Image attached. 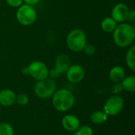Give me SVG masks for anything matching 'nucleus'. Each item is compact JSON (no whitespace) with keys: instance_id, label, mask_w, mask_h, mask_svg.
Returning a JSON list of instances; mask_svg holds the SVG:
<instances>
[{"instance_id":"obj_1","label":"nucleus","mask_w":135,"mask_h":135,"mask_svg":"<svg viewBox=\"0 0 135 135\" xmlns=\"http://www.w3.org/2000/svg\"><path fill=\"white\" fill-rule=\"evenodd\" d=\"M112 32L114 42L119 47H129L134 40L135 29L129 24L122 23L116 25Z\"/></svg>"},{"instance_id":"obj_2","label":"nucleus","mask_w":135,"mask_h":135,"mask_svg":"<svg viewBox=\"0 0 135 135\" xmlns=\"http://www.w3.org/2000/svg\"><path fill=\"white\" fill-rule=\"evenodd\" d=\"M75 98L72 92L66 89H61L55 92L52 96V104L59 112H67L74 104Z\"/></svg>"},{"instance_id":"obj_3","label":"nucleus","mask_w":135,"mask_h":135,"mask_svg":"<svg viewBox=\"0 0 135 135\" xmlns=\"http://www.w3.org/2000/svg\"><path fill=\"white\" fill-rule=\"evenodd\" d=\"M67 47L74 52L83 51L86 44L85 33L79 28L73 29L69 32L66 37Z\"/></svg>"},{"instance_id":"obj_4","label":"nucleus","mask_w":135,"mask_h":135,"mask_svg":"<svg viewBox=\"0 0 135 135\" xmlns=\"http://www.w3.org/2000/svg\"><path fill=\"white\" fill-rule=\"evenodd\" d=\"M18 22L25 26H28L32 25L37 17L36 11L32 6L25 4L21 5L18 7L16 14Z\"/></svg>"},{"instance_id":"obj_5","label":"nucleus","mask_w":135,"mask_h":135,"mask_svg":"<svg viewBox=\"0 0 135 135\" xmlns=\"http://www.w3.org/2000/svg\"><path fill=\"white\" fill-rule=\"evenodd\" d=\"M35 94L41 99H47L53 96L55 92V84L51 78L38 81L34 86Z\"/></svg>"},{"instance_id":"obj_6","label":"nucleus","mask_w":135,"mask_h":135,"mask_svg":"<svg viewBox=\"0 0 135 135\" xmlns=\"http://www.w3.org/2000/svg\"><path fill=\"white\" fill-rule=\"evenodd\" d=\"M124 100L123 99L118 96L114 95L108 98L104 106V112L108 115H118L123 108Z\"/></svg>"},{"instance_id":"obj_7","label":"nucleus","mask_w":135,"mask_h":135,"mask_svg":"<svg viewBox=\"0 0 135 135\" xmlns=\"http://www.w3.org/2000/svg\"><path fill=\"white\" fill-rule=\"evenodd\" d=\"M28 74L37 81L45 79L48 76V68L45 63L40 61H34L27 67Z\"/></svg>"},{"instance_id":"obj_8","label":"nucleus","mask_w":135,"mask_h":135,"mask_svg":"<svg viewBox=\"0 0 135 135\" xmlns=\"http://www.w3.org/2000/svg\"><path fill=\"white\" fill-rule=\"evenodd\" d=\"M66 78L67 80L72 84H77L81 82L85 75L84 68L78 64L70 65V66L66 70Z\"/></svg>"},{"instance_id":"obj_9","label":"nucleus","mask_w":135,"mask_h":135,"mask_svg":"<svg viewBox=\"0 0 135 135\" xmlns=\"http://www.w3.org/2000/svg\"><path fill=\"white\" fill-rule=\"evenodd\" d=\"M130 9L127 5L124 3H118L115 5L112 11V17L118 23H123L128 19Z\"/></svg>"},{"instance_id":"obj_10","label":"nucleus","mask_w":135,"mask_h":135,"mask_svg":"<svg viewBox=\"0 0 135 135\" xmlns=\"http://www.w3.org/2000/svg\"><path fill=\"white\" fill-rule=\"evenodd\" d=\"M62 127L69 132H75L80 127L78 118L74 115H66L62 119Z\"/></svg>"},{"instance_id":"obj_11","label":"nucleus","mask_w":135,"mask_h":135,"mask_svg":"<svg viewBox=\"0 0 135 135\" xmlns=\"http://www.w3.org/2000/svg\"><path fill=\"white\" fill-rule=\"evenodd\" d=\"M15 93L9 89H2L0 91V104L5 107H9L16 103Z\"/></svg>"},{"instance_id":"obj_12","label":"nucleus","mask_w":135,"mask_h":135,"mask_svg":"<svg viewBox=\"0 0 135 135\" xmlns=\"http://www.w3.org/2000/svg\"><path fill=\"white\" fill-rule=\"evenodd\" d=\"M70 66V59L67 55L61 54L55 59V69L60 73H66Z\"/></svg>"},{"instance_id":"obj_13","label":"nucleus","mask_w":135,"mask_h":135,"mask_svg":"<svg viewBox=\"0 0 135 135\" xmlns=\"http://www.w3.org/2000/svg\"><path fill=\"white\" fill-rule=\"evenodd\" d=\"M125 78V70L122 66H115L110 70L109 78L114 83H119Z\"/></svg>"},{"instance_id":"obj_14","label":"nucleus","mask_w":135,"mask_h":135,"mask_svg":"<svg viewBox=\"0 0 135 135\" xmlns=\"http://www.w3.org/2000/svg\"><path fill=\"white\" fill-rule=\"evenodd\" d=\"M116 23L115 21L110 17H105L102 21H101V28L103 31H104L105 32H112L114 31V29L116 27Z\"/></svg>"},{"instance_id":"obj_15","label":"nucleus","mask_w":135,"mask_h":135,"mask_svg":"<svg viewBox=\"0 0 135 135\" xmlns=\"http://www.w3.org/2000/svg\"><path fill=\"white\" fill-rule=\"evenodd\" d=\"M121 82H122L121 85L123 87V89L131 93H133L135 91V77L129 76L124 78Z\"/></svg>"},{"instance_id":"obj_16","label":"nucleus","mask_w":135,"mask_h":135,"mask_svg":"<svg viewBox=\"0 0 135 135\" xmlns=\"http://www.w3.org/2000/svg\"><path fill=\"white\" fill-rule=\"evenodd\" d=\"M108 116V115L104 112L97 111V112H94L91 115L90 119L94 124H102L107 121Z\"/></svg>"},{"instance_id":"obj_17","label":"nucleus","mask_w":135,"mask_h":135,"mask_svg":"<svg viewBox=\"0 0 135 135\" xmlns=\"http://www.w3.org/2000/svg\"><path fill=\"white\" fill-rule=\"evenodd\" d=\"M126 62L127 66L132 70H135V47L132 46L129 48L126 55Z\"/></svg>"},{"instance_id":"obj_18","label":"nucleus","mask_w":135,"mask_h":135,"mask_svg":"<svg viewBox=\"0 0 135 135\" xmlns=\"http://www.w3.org/2000/svg\"><path fill=\"white\" fill-rule=\"evenodd\" d=\"M13 129L12 126L7 123H0V135H13Z\"/></svg>"},{"instance_id":"obj_19","label":"nucleus","mask_w":135,"mask_h":135,"mask_svg":"<svg viewBox=\"0 0 135 135\" xmlns=\"http://www.w3.org/2000/svg\"><path fill=\"white\" fill-rule=\"evenodd\" d=\"M93 131L92 128L89 126H83L79 127L76 131L74 135H93Z\"/></svg>"},{"instance_id":"obj_20","label":"nucleus","mask_w":135,"mask_h":135,"mask_svg":"<svg viewBox=\"0 0 135 135\" xmlns=\"http://www.w3.org/2000/svg\"><path fill=\"white\" fill-rule=\"evenodd\" d=\"M28 102V97L24 93L18 94L16 97V103L20 106H25Z\"/></svg>"},{"instance_id":"obj_21","label":"nucleus","mask_w":135,"mask_h":135,"mask_svg":"<svg viewBox=\"0 0 135 135\" xmlns=\"http://www.w3.org/2000/svg\"><path fill=\"white\" fill-rule=\"evenodd\" d=\"M83 51L85 52L86 55H93L96 52V48H95V47L93 44H86L85 46V47H84V49H83Z\"/></svg>"},{"instance_id":"obj_22","label":"nucleus","mask_w":135,"mask_h":135,"mask_svg":"<svg viewBox=\"0 0 135 135\" xmlns=\"http://www.w3.org/2000/svg\"><path fill=\"white\" fill-rule=\"evenodd\" d=\"M122 90H123V87H122L121 84H119V83H115V85L112 88V92L115 95H117L118 93H121Z\"/></svg>"},{"instance_id":"obj_23","label":"nucleus","mask_w":135,"mask_h":135,"mask_svg":"<svg viewBox=\"0 0 135 135\" xmlns=\"http://www.w3.org/2000/svg\"><path fill=\"white\" fill-rule=\"evenodd\" d=\"M6 2L12 7H19L22 3V0H6Z\"/></svg>"},{"instance_id":"obj_24","label":"nucleus","mask_w":135,"mask_h":135,"mask_svg":"<svg viewBox=\"0 0 135 135\" xmlns=\"http://www.w3.org/2000/svg\"><path fill=\"white\" fill-rule=\"evenodd\" d=\"M59 74H60V73L55 69V68H54V69H51L50 71H48V75H50V77H51V79H54V78H58L59 76Z\"/></svg>"},{"instance_id":"obj_25","label":"nucleus","mask_w":135,"mask_h":135,"mask_svg":"<svg viewBox=\"0 0 135 135\" xmlns=\"http://www.w3.org/2000/svg\"><path fill=\"white\" fill-rule=\"evenodd\" d=\"M128 19H129L131 21H132V22H134V21L135 11L134 10V9H131V10H130L129 16H128Z\"/></svg>"},{"instance_id":"obj_26","label":"nucleus","mask_w":135,"mask_h":135,"mask_svg":"<svg viewBox=\"0 0 135 135\" xmlns=\"http://www.w3.org/2000/svg\"><path fill=\"white\" fill-rule=\"evenodd\" d=\"M25 4H28V5H30V6H33V5H36L37 4L40 0H23Z\"/></svg>"}]
</instances>
